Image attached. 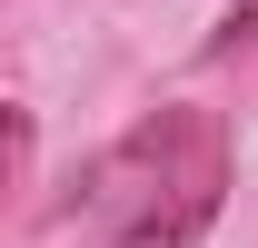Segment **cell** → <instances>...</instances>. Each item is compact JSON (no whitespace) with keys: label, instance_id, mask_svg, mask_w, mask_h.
Listing matches in <instances>:
<instances>
[{"label":"cell","instance_id":"obj_1","mask_svg":"<svg viewBox=\"0 0 258 248\" xmlns=\"http://www.w3.org/2000/svg\"><path fill=\"white\" fill-rule=\"evenodd\" d=\"M219 189H228V129L209 109H149L129 139L99 149L80 209L119 248H189L219 218Z\"/></svg>","mask_w":258,"mask_h":248},{"label":"cell","instance_id":"obj_2","mask_svg":"<svg viewBox=\"0 0 258 248\" xmlns=\"http://www.w3.org/2000/svg\"><path fill=\"white\" fill-rule=\"evenodd\" d=\"M20 169H30V109H0V209H10Z\"/></svg>","mask_w":258,"mask_h":248}]
</instances>
